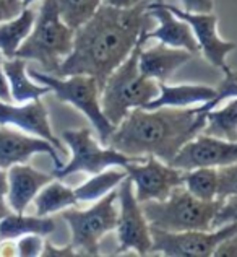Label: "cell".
I'll list each match as a JSON object with an SVG mask.
<instances>
[{"label": "cell", "instance_id": "3", "mask_svg": "<svg viewBox=\"0 0 237 257\" xmlns=\"http://www.w3.org/2000/svg\"><path fill=\"white\" fill-rule=\"evenodd\" d=\"M146 35L133 47L124 62L114 70L101 88V107L109 122L119 125L128 112L135 107H143L159 93L156 80L145 77L138 69V56Z\"/></svg>", "mask_w": 237, "mask_h": 257}, {"label": "cell", "instance_id": "4", "mask_svg": "<svg viewBox=\"0 0 237 257\" xmlns=\"http://www.w3.org/2000/svg\"><path fill=\"white\" fill-rule=\"evenodd\" d=\"M75 30L62 22L56 0H41L30 35L18 47L15 57L35 60L44 73L57 75L60 64L72 52Z\"/></svg>", "mask_w": 237, "mask_h": 257}, {"label": "cell", "instance_id": "11", "mask_svg": "<svg viewBox=\"0 0 237 257\" xmlns=\"http://www.w3.org/2000/svg\"><path fill=\"white\" fill-rule=\"evenodd\" d=\"M124 170L132 181L135 197L140 204L167 199L175 187L182 186L184 178V171L162 163L156 157H145L141 161H133Z\"/></svg>", "mask_w": 237, "mask_h": 257}, {"label": "cell", "instance_id": "24", "mask_svg": "<svg viewBox=\"0 0 237 257\" xmlns=\"http://www.w3.org/2000/svg\"><path fill=\"white\" fill-rule=\"evenodd\" d=\"M201 134L227 142H237V98H231L221 109L214 107L206 111Z\"/></svg>", "mask_w": 237, "mask_h": 257}, {"label": "cell", "instance_id": "36", "mask_svg": "<svg viewBox=\"0 0 237 257\" xmlns=\"http://www.w3.org/2000/svg\"><path fill=\"white\" fill-rule=\"evenodd\" d=\"M2 60L4 56L0 52V101H5V103H12V94H10V86H9V80L5 77L4 67H2Z\"/></svg>", "mask_w": 237, "mask_h": 257}, {"label": "cell", "instance_id": "19", "mask_svg": "<svg viewBox=\"0 0 237 257\" xmlns=\"http://www.w3.org/2000/svg\"><path fill=\"white\" fill-rule=\"evenodd\" d=\"M159 93L143 109H158V107H188L211 101L216 94V88L206 85H166L158 82Z\"/></svg>", "mask_w": 237, "mask_h": 257}, {"label": "cell", "instance_id": "37", "mask_svg": "<svg viewBox=\"0 0 237 257\" xmlns=\"http://www.w3.org/2000/svg\"><path fill=\"white\" fill-rule=\"evenodd\" d=\"M154 0H103L104 5L117 7V9H130V7L140 5V4H150Z\"/></svg>", "mask_w": 237, "mask_h": 257}, {"label": "cell", "instance_id": "34", "mask_svg": "<svg viewBox=\"0 0 237 257\" xmlns=\"http://www.w3.org/2000/svg\"><path fill=\"white\" fill-rule=\"evenodd\" d=\"M184 10L193 13H209L214 9L213 0H182Z\"/></svg>", "mask_w": 237, "mask_h": 257}, {"label": "cell", "instance_id": "13", "mask_svg": "<svg viewBox=\"0 0 237 257\" xmlns=\"http://www.w3.org/2000/svg\"><path fill=\"white\" fill-rule=\"evenodd\" d=\"M232 163H237V142H227L198 134L180 148V152L169 165L182 171H188L195 168H216L218 170V168Z\"/></svg>", "mask_w": 237, "mask_h": 257}, {"label": "cell", "instance_id": "30", "mask_svg": "<svg viewBox=\"0 0 237 257\" xmlns=\"http://www.w3.org/2000/svg\"><path fill=\"white\" fill-rule=\"evenodd\" d=\"M44 239L39 234H25L17 241V255L20 257H38L43 254Z\"/></svg>", "mask_w": 237, "mask_h": 257}, {"label": "cell", "instance_id": "21", "mask_svg": "<svg viewBox=\"0 0 237 257\" xmlns=\"http://www.w3.org/2000/svg\"><path fill=\"white\" fill-rule=\"evenodd\" d=\"M56 221L51 216L25 215L18 212H10L0 220V239H18L25 234L49 236L56 231Z\"/></svg>", "mask_w": 237, "mask_h": 257}, {"label": "cell", "instance_id": "27", "mask_svg": "<svg viewBox=\"0 0 237 257\" xmlns=\"http://www.w3.org/2000/svg\"><path fill=\"white\" fill-rule=\"evenodd\" d=\"M56 5L62 22L72 30H78L96 13L103 0H56Z\"/></svg>", "mask_w": 237, "mask_h": 257}, {"label": "cell", "instance_id": "16", "mask_svg": "<svg viewBox=\"0 0 237 257\" xmlns=\"http://www.w3.org/2000/svg\"><path fill=\"white\" fill-rule=\"evenodd\" d=\"M148 13L158 23L156 28L146 33L148 41L156 39V41L169 47L185 49L192 54L198 52V44L193 36L190 25L175 17L162 0H154V2L148 4Z\"/></svg>", "mask_w": 237, "mask_h": 257}, {"label": "cell", "instance_id": "12", "mask_svg": "<svg viewBox=\"0 0 237 257\" xmlns=\"http://www.w3.org/2000/svg\"><path fill=\"white\" fill-rule=\"evenodd\" d=\"M166 7L177 18L184 20L193 31V36L197 39L198 51L205 56V59L216 69H221L222 73L227 72L231 67L227 65L226 57L231 54L237 44L234 41H224L218 35V17L213 12L209 13H193L184 9H177L175 5L166 4Z\"/></svg>", "mask_w": 237, "mask_h": 257}, {"label": "cell", "instance_id": "1", "mask_svg": "<svg viewBox=\"0 0 237 257\" xmlns=\"http://www.w3.org/2000/svg\"><path fill=\"white\" fill-rule=\"evenodd\" d=\"M151 22L148 4L130 9L103 4L85 25L75 30L72 52L60 64L57 77L90 75L103 88L106 78L151 30Z\"/></svg>", "mask_w": 237, "mask_h": 257}, {"label": "cell", "instance_id": "7", "mask_svg": "<svg viewBox=\"0 0 237 257\" xmlns=\"http://www.w3.org/2000/svg\"><path fill=\"white\" fill-rule=\"evenodd\" d=\"M117 189L101 197L86 210L64 208L60 216L69 225L72 247L78 255H98L99 242L117 226Z\"/></svg>", "mask_w": 237, "mask_h": 257}, {"label": "cell", "instance_id": "10", "mask_svg": "<svg viewBox=\"0 0 237 257\" xmlns=\"http://www.w3.org/2000/svg\"><path fill=\"white\" fill-rule=\"evenodd\" d=\"M117 252L135 251L138 255H146L151 252V233L150 223L141 210V204L135 197L133 184L127 178L117 186Z\"/></svg>", "mask_w": 237, "mask_h": 257}, {"label": "cell", "instance_id": "20", "mask_svg": "<svg viewBox=\"0 0 237 257\" xmlns=\"http://www.w3.org/2000/svg\"><path fill=\"white\" fill-rule=\"evenodd\" d=\"M2 67L5 77L9 80L10 94L15 103H26V101L38 99L51 90L46 85H38L28 73H26V60L22 57L4 59Z\"/></svg>", "mask_w": 237, "mask_h": 257}, {"label": "cell", "instance_id": "25", "mask_svg": "<svg viewBox=\"0 0 237 257\" xmlns=\"http://www.w3.org/2000/svg\"><path fill=\"white\" fill-rule=\"evenodd\" d=\"M127 178V173L124 168L120 170H107L93 174L86 182H83L80 187L73 189L75 191V197L78 202H96L101 197H104L106 194L114 191L122 181Z\"/></svg>", "mask_w": 237, "mask_h": 257}, {"label": "cell", "instance_id": "17", "mask_svg": "<svg viewBox=\"0 0 237 257\" xmlns=\"http://www.w3.org/2000/svg\"><path fill=\"white\" fill-rule=\"evenodd\" d=\"M9 176V191H7V204L13 212L23 213L35 200L36 194L47 182L54 179L52 174L35 170L26 163L13 165L7 170Z\"/></svg>", "mask_w": 237, "mask_h": 257}, {"label": "cell", "instance_id": "41", "mask_svg": "<svg viewBox=\"0 0 237 257\" xmlns=\"http://www.w3.org/2000/svg\"><path fill=\"white\" fill-rule=\"evenodd\" d=\"M36 2H39V0H23V5L26 9V7H31L33 4H36Z\"/></svg>", "mask_w": 237, "mask_h": 257}, {"label": "cell", "instance_id": "29", "mask_svg": "<svg viewBox=\"0 0 237 257\" xmlns=\"http://www.w3.org/2000/svg\"><path fill=\"white\" fill-rule=\"evenodd\" d=\"M237 194V163L218 168V199Z\"/></svg>", "mask_w": 237, "mask_h": 257}, {"label": "cell", "instance_id": "22", "mask_svg": "<svg viewBox=\"0 0 237 257\" xmlns=\"http://www.w3.org/2000/svg\"><path fill=\"white\" fill-rule=\"evenodd\" d=\"M36 18V10L26 7L18 17L0 23V52L5 59L15 57L18 47L30 35Z\"/></svg>", "mask_w": 237, "mask_h": 257}, {"label": "cell", "instance_id": "35", "mask_svg": "<svg viewBox=\"0 0 237 257\" xmlns=\"http://www.w3.org/2000/svg\"><path fill=\"white\" fill-rule=\"evenodd\" d=\"M44 257H73V255H78V252L75 249L70 246L67 247H56L52 246L51 242H44V249H43V254Z\"/></svg>", "mask_w": 237, "mask_h": 257}, {"label": "cell", "instance_id": "23", "mask_svg": "<svg viewBox=\"0 0 237 257\" xmlns=\"http://www.w3.org/2000/svg\"><path fill=\"white\" fill-rule=\"evenodd\" d=\"M33 202L36 207V215L39 216H51L52 213L62 212L64 208L75 207L78 204L75 191L62 184L60 179L56 181V178L41 189Z\"/></svg>", "mask_w": 237, "mask_h": 257}, {"label": "cell", "instance_id": "33", "mask_svg": "<svg viewBox=\"0 0 237 257\" xmlns=\"http://www.w3.org/2000/svg\"><path fill=\"white\" fill-rule=\"evenodd\" d=\"M213 257H237V233L222 239L214 247Z\"/></svg>", "mask_w": 237, "mask_h": 257}, {"label": "cell", "instance_id": "8", "mask_svg": "<svg viewBox=\"0 0 237 257\" xmlns=\"http://www.w3.org/2000/svg\"><path fill=\"white\" fill-rule=\"evenodd\" d=\"M62 140L69 147L72 158L62 168H56L54 178L65 179L75 173L96 174L107 168H125L128 163L141 161L145 158H133L117 152L116 148L99 145L91 135L90 128H70L62 132Z\"/></svg>", "mask_w": 237, "mask_h": 257}, {"label": "cell", "instance_id": "15", "mask_svg": "<svg viewBox=\"0 0 237 257\" xmlns=\"http://www.w3.org/2000/svg\"><path fill=\"white\" fill-rule=\"evenodd\" d=\"M0 125H12L26 134L46 139L56 147L57 152L65 150L62 147V142L54 135L49 122V116H47V109L41 103L39 98L20 104L0 101Z\"/></svg>", "mask_w": 237, "mask_h": 257}, {"label": "cell", "instance_id": "26", "mask_svg": "<svg viewBox=\"0 0 237 257\" xmlns=\"http://www.w3.org/2000/svg\"><path fill=\"white\" fill-rule=\"evenodd\" d=\"M182 186L200 200H216L218 199V170L195 168V170L184 171Z\"/></svg>", "mask_w": 237, "mask_h": 257}, {"label": "cell", "instance_id": "9", "mask_svg": "<svg viewBox=\"0 0 237 257\" xmlns=\"http://www.w3.org/2000/svg\"><path fill=\"white\" fill-rule=\"evenodd\" d=\"M151 252H161L166 257H209L219 242L237 233V221L226 223L211 231H180L171 233L150 226Z\"/></svg>", "mask_w": 237, "mask_h": 257}, {"label": "cell", "instance_id": "39", "mask_svg": "<svg viewBox=\"0 0 237 257\" xmlns=\"http://www.w3.org/2000/svg\"><path fill=\"white\" fill-rule=\"evenodd\" d=\"M9 191V176L7 170H0V197H5Z\"/></svg>", "mask_w": 237, "mask_h": 257}, {"label": "cell", "instance_id": "6", "mask_svg": "<svg viewBox=\"0 0 237 257\" xmlns=\"http://www.w3.org/2000/svg\"><path fill=\"white\" fill-rule=\"evenodd\" d=\"M28 75L39 85H46L62 103H70L85 114L86 119L96 128L99 144L107 145V140L116 131V125L109 122L101 107V86L96 78L90 75L57 77L31 69Z\"/></svg>", "mask_w": 237, "mask_h": 257}, {"label": "cell", "instance_id": "14", "mask_svg": "<svg viewBox=\"0 0 237 257\" xmlns=\"http://www.w3.org/2000/svg\"><path fill=\"white\" fill-rule=\"evenodd\" d=\"M49 155L56 168H62V158L51 142L36 135L17 131L10 125H0V170H9L13 165L26 163L33 155Z\"/></svg>", "mask_w": 237, "mask_h": 257}, {"label": "cell", "instance_id": "32", "mask_svg": "<svg viewBox=\"0 0 237 257\" xmlns=\"http://www.w3.org/2000/svg\"><path fill=\"white\" fill-rule=\"evenodd\" d=\"M23 9V0H0V23L18 17Z\"/></svg>", "mask_w": 237, "mask_h": 257}, {"label": "cell", "instance_id": "2", "mask_svg": "<svg viewBox=\"0 0 237 257\" xmlns=\"http://www.w3.org/2000/svg\"><path fill=\"white\" fill-rule=\"evenodd\" d=\"M205 112L197 107H135L107 140V147L133 158L156 157L171 163L187 142L201 134Z\"/></svg>", "mask_w": 237, "mask_h": 257}, {"label": "cell", "instance_id": "18", "mask_svg": "<svg viewBox=\"0 0 237 257\" xmlns=\"http://www.w3.org/2000/svg\"><path fill=\"white\" fill-rule=\"evenodd\" d=\"M195 54L177 47H169L166 44H156L150 49L141 47L138 56V69L145 77L156 82H167L182 65L190 62Z\"/></svg>", "mask_w": 237, "mask_h": 257}, {"label": "cell", "instance_id": "40", "mask_svg": "<svg viewBox=\"0 0 237 257\" xmlns=\"http://www.w3.org/2000/svg\"><path fill=\"white\" fill-rule=\"evenodd\" d=\"M12 212V208H10V205L7 204V199L5 197H0V220L4 218V216H7Z\"/></svg>", "mask_w": 237, "mask_h": 257}, {"label": "cell", "instance_id": "38", "mask_svg": "<svg viewBox=\"0 0 237 257\" xmlns=\"http://www.w3.org/2000/svg\"><path fill=\"white\" fill-rule=\"evenodd\" d=\"M0 255H17V246L12 239H0Z\"/></svg>", "mask_w": 237, "mask_h": 257}, {"label": "cell", "instance_id": "31", "mask_svg": "<svg viewBox=\"0 0 237 257\" xmlns=\"http://www.w3.org/2000/svg\"><path fill=\"white\" fill-rule=\"evenodd\" d=\"M232 221H237V194L229 195V197L222 200L219 210L216 212L213 218V229Z\"/></svg>", "mask_w": 237, "mask_h": 257}, {"label": "cell", "instance_id": "5", "mask_svg": "<svg viewBox=\"0 0 237 257\" xmlns=\"http://www.w3.org/2000/svg\"><path fill=\"white\" fill-rule=\"evenodd\" d=\"M224 199L200 200L177 186L164 200H148L141 204V210L150 226L171 233L180 231H211L213 218Z\"/></svg>", "mask_w": 237, "mask_h": 257}, {"label": "cell", "instance_id": "28", "mask_svg": "<svg viewBox=\"0 0 237 257\" xmlns=\"http://www.w3.org/2000/svg\"><path fill=\"white\" fill-rule=\"evenodd\" d=\"M231 98H237V72L229 69L227 72H224V78L221 80V83L216 88L214 98L211 101H208V103L200 104L198 109L206 112L209 109H214L224 99H231Z\"/></svg>", "mask_w": 237, "mask_h": 257}]
</instances>
